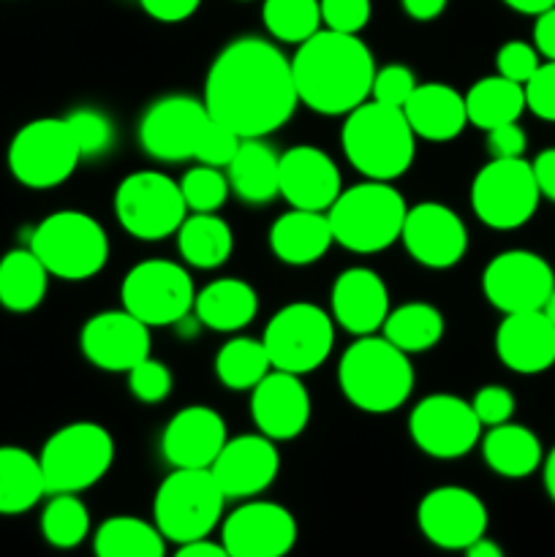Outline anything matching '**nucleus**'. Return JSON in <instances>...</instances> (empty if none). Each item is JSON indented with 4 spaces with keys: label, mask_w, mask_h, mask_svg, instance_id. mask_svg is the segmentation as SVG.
Instances as JSON below:
<instances>
[{
    "label": "nucleus",
    "mask_w": 555,
    "mask_h": 557,
    "mask_svg": "<svg viewBox=\"0 0 555 557\" xmlns=\"http://www.w3.org/2000/svg\"><path fill=\"white\" fill-rule=\"evenodd\" d=\"M139 5L147 16L172 25V22H185L188 16H194L201 0H139Z\"/></svg>",
    "instance_id": "51"
},
{
    "label": "nucleus",
    "mask_w": 555,
    "mask_h": 557,
    "mask_svg": "<svg viewBox=\"0 0 555 557\" xmlns=\"http://www.w3.org/2000/svg\"><path fill=\"white\" fill-rule=\"evenodd\" d=\"M177 248L185 264L196 270H215L232 256L234 234L215 212H194L177 228Z\"/></svg>",
    "instance_id": "34"
},
{
    "label": "nucleus",
    "mask_w": 555,
    "mask_h": 557,
    "mask_svg": "<svg viewBox=\"0 0 555 557\" xmlns=\"http://www.w3.org/2000/svg\"><path fill=\"white\" fill-rule=\"evenodd\" d=\"M47 495L41 462L20 446H0V515L30 511Z\"/></svg>",
    "instance_id": "32"
},
{
    "label": "nucleus",
    "mask_w": 555,
    "mask_h": 557,
    "mask_svg": "<svg viewBox=\"0 0 555 557\" xmlns=\"http://www.w3.org/2000/svg\"><path fill=\"white\" fill-rule=\"evenodd\" d=\"M400 239L408 256L428 270H449L468 250L466 223L455 210L439 201L408 207Z\"/></svg>",
    "instance_id": "19"
},
{
    "label": "nucleus",
    "mask_w": 555,
    "mask_h": 557,
    "mask_svg": "<svg viewBox=\"0 0 555 557\" xmlns=\"http://www.w3.org/2000/svg\"><path fill=\"white\" fill-rule=\"evenodd\" d=\"M417 90V79L414 71L400 63H392L386 69H379L373 76V87H370V101L386 103V107L403 109V103L411 98Z\"/></svg>",
    "instance_id": "45"
},
{
    "label": "nucleus",
    "mask_w": 555,
    "mask_h": 557,
    "mask_svg": "<svg viewBox=\"0 0 555 557\" xmlns=\"http://www.w3.org/2000/svg\"><path fill=\"white\" fill-rule=\"evenodd\" d=\"M522 87H526V109H531L539 120L555 123V60L539 65L536 74Z\"/></svg>",
    "instance_id": "49"
},
{
    "label": "nucleus",
    "mask_w": 555,
    "mask_h": 557,
    "mask_svg": "<svg viewBox=\"0 0 555 557\" xmlns=\"http://www.w3.org/2000/svg\"><path fill=\"white\" fill-rule=\"evenodd\" d=\"M343 397L365 413H392L411 397L414 368L408 354L384 335H365L343 351L337 364Z\"/></svg>",
    "instance_id": "4"
},
{
    "label": "nucleus",
    "mask_w": 555,
    "mask_h": 557,
    "mask_svg": "<svg viewBox=\"0 0 555 557\" xmlns=\"http://www.w3.org/2000/svg\"><path fill=\"white\" fill-rule=\"evenodd\" d=\"M38 462H41L47 495H76L107 476L114 462V441L103 424H65L49 435Z\"/></svg>",
    "instance_id": "8"
},
{
    "label": "nucleus",
    "mask_w": 555,
    "mask_h": 557,
    "mask_svg": "<svg viewBox=\"0 0 555 557\" xmlns=\"http://www.w3.org/2000/svg\"><path fill=\"white\" fill-rule=\"evenodd\" d=\"M446 3H449V0H400L403 11L417 22L439 20V16L444 14Z\"/></svg>",
    "instance_id": "54"
},
{
    "label": "nucleus",
    "mask_w": 555,
    "mask_h": 557,
    "mask_svg": "<svg viewBox=\"0 0 555 557\" xmlns=\"http://www.w3.org/2000/svg\"><path fill=\"white\" fill-rule=\"evenodd\" d=\"M180 190H183V199L188 210L215 212L221 210L232 188H229V177L226 174H221V169L199 163V166L183 174V180H180Z\"/></svg>",
    "instance_id": "41"
},
{
    "label": "nucleus",
    "mask_w": 555,
    "mask_h": 557,
    "mask_svg": "<svg viewBox=\"0 0 555 557\" xmlns=\"http://www.w3.org/2000/svg\"><path fill=\"white\" fill-rule=\"evenodd\" d=\"M484 462L504 479H526L542 466L544 451L536 435L522 424H498L482 438Z\"/></svg>",
    "instance_id": "30"
},
{
    "label": "nucleus",
    "mask_w": 555,
    "mask_h": 557,
    "mask_svg": "<svg viewBox=\"0 0 555 557\" xmlns=\"http://www.w3.org/2000/svg\"><path fill=\"white\" fill-rule=\"evenodd\" d=\"M506 5H509L511 11H520V14H528V16H539L542 11L553 9L555 0H504Z\"/></svg>",
    "instance_id": "56"
},
{
    "label": "nucleus",
    "mask_w": 555,
    "mask_h": 557,
    "mask_svg": "<svg viewBox=\"0 0 555 557\" xmlns=\"http://www.w3.org/2000/svg\"><path fill=\"white\" fill-rule=\"evenodd\" d=\"M542 473H544V490H547L550 500L555 504V446L553 451L542 460Z\"/></svg>",
    "instance_id": "58"
},
{
    "label": "nucleus",
    "mask_w": 555,
    "mask_h": 557,
    "mask_svg": "<svg viewBox=\"0 0 555 557\" xmlns=\"http://www.w3.org/2000/svg\"><path fill=\"white\" fill-rule=\"evenodd\" d=\"M79 348L87 362L107 373H128L150 357V326L128 310H107L82 326Z\"/></svg>",
    "instance_id": "20"
},
{
    "label": "nucleus",
    "mask_w": 555,
    "mask_h": 557,
    "mask_svg": "<svg viewBox=\"0 0 555 557\" xmlns=\"http://www.w3.org/2000/svg\"><path fill=\"white\" fill-rule=\"evenodd\" d=\"M542 313L547 315V319L553 321V324H555V288H553V294H550V297H547V302H544Z\"/></svg>",
    "instance_id": "59"
},
{
    "label": "nucleus",
    "mask_w": 555,
    "mask_h": 557,
    "mask_svg": "<svg viewBox=\"0 0 555 557\" xmlns=\"http://www.w3.org/2000/svg\"><path fill=\"white\" fill-rule=\"evenodd\" d=\"M226 441L221 413L207 406H188L163 428L161 455L172 468H212Z\"/></svg>",
    "instance_id": "24"
},
{
    "label": "nucleus",
    "mask_w": 555,
    "mask_h": 557,
    "mask_svg": "<svg viewBox=\"0 0 555 557\" xmlns=\"http://www.w3.org/2000/svg\"><path fill=\"white\" fill-rule=\"evenodd\" d=\"M272 370L270 357L261 341L254 337H234L223 343L215 357V375L226 389L245 392L254 389L261 379Z\"/></svg>",
    "instance_id": "38"
},
{
    "label": "nucleus",
    "mask_w": 555,
    "mask_h": 557,
    "mask_svg": "<svg viewBox=\"0 0 555 557\" xmlns=\"http://www.w3.org/2000/svg\"><path fill=\"white\" fill-rule=\"evenodd\" d=\"M531 169L533 177H536L539 194H542L544 199L555 201V147L539 152L531 161Z\"/></svg>",
    "instance_id": "52"
},
{
    "label": "nucleus",
    "mask_w": 555,
    "mask_h": 557,
    "mask_svg": "<svg viewBox=\"0 0 555 557\" xmlns=\"http://www.w3.org/2000/svg\"><path fill=\"white\" fill-rule=\"evenodd\" d=\"M250 392V417L264 438L292 441L305 433L310 422V395L299 375L270 370Z\"/></svg>",
    "instance_id": "22"
},
{
    "label": "nucleus",
    "mask_w": 555,
    "mask_h": 557,
    "mask_svg": "<svg viewBox=\"0 0 555 557\" xmlns=\"http://www.w3.org/2000/svg\"><path fill=\"white\" fill-rule=\"evenodd\" d=\"M526 147L528 136L517 123H506L488 131V150L493 158H522Z\"/></svg>",
    "instance_id": "50"
},
{
    "label": "nucleus",
    "mask_w": 555,
    "mask_h": 557,
    "mask_svg": "<svg viewBox=\"0 0 555 557\" xmlns=\"http://www.w3.org/2000/svg\"><path fill=\"white\" fill-rule=\"evenodd\" d=\"M128 389L136 400L152 406V403H161L169 397V392H172V373H169L166 364L147 357L128 370Z\"/></svg>",
    "instance_id": "44"
},
{
    "label": "nucleus",
    "mask_w": 555,
    "mask_h": 557,
    "mask_svg": "<svg viewBox=\"0 0 555 557\" xmlns=\"http://www.w3.org/2000/svg\"><path fill=\"white\" fill-rule=\"evenodd\" d=\"M261 20L272 38L299 47L321 30V5L319 0H264Z\"/></svg>",
    "instance_id": "39"
},
{
    "label": "nucleus",
    "mask_w": 555,
    "mask_h": 557,
    "mask_svg": "<svg viewBox=\"0 0 555 557\" xmlns=\"http://www.w3.org/2000/svg\"><path fill=\"white\" fill-rule=\"evenodd\" d=\"M292 74L299 103L335 117L368 101L375 63L362 38L324 27L299 44Z\"/></svg>",
    "instance_id": "2"
},
{
    "label": "nucleus",
    "mask_w": 555,
    "mask_h": 557,
    "mask_svg": "<svg viewBox=\"0 0 555 557\" xmlns=\"http://www.w3.org/2000/svg\"><path fill=\"white\" fill-rule=\"evenodd\" d=\"M406 212V201L390 183L368 180L341 190L326 221L337 245L351 253H379L400 239Z\"/></svg>",
    "instance_id": "5"
},
{
    "label": "nucleus",
    "mask_w": 555,
    "mask_h": 557,
    "mask_svg": "<svg viewBox=\"0 0 555 557\" xmlns=\"http://www.w3.org/2000/svg\"><path fill=\"white\" fill-rule=\"evenodd\" d=\"M348 163L368 180L392 183L411 169L417 136L403 109L365 101L346 114L341 131Z\"/></svg>",
    "instance_id": "3"
},
{
    "label": "nucleus",
    "mask_w": 555,
    "mask_h": 557,
    "mask_svg": "<svg viewBox=\"0 0 555 557\" xmlns=\"http://www.w3.org/2000/svg\"><path fill=\"white\" fill-rule=\"evenodd\" d=\"M259 313V294L239 277L212 281L196 294L194 315L201 326L215 332L245 330Z\"/></svg>",
    "instance_id": "29"
},
{
    "label": "nucleus",
    "mask_w": 555,
    "mask_h": 557,
    "mask_svg": "<svg viewBox=\"0 0 555 557\" xmlns=\"http://www.w3.org/2000/svg\"><path fill=\"white\" fill-rule=\"evenodd\" d=\"M319 5L326 30L351 33V36H357L373 14L370 0H319Z\"/></svg>",
    "instance_id": "46"
},
{
    "label": "nucleus",
    "mask_w": 555,
    "mask_h": 557,
    "mask_svg": "<svg viewBox=\"0 0 555 557\" xmlns=\"http://www.w3.org/2000/svg\"><path fill=\"white\" fill-rule=\"evenodd\" d=\"M381 332L400 351L422 354L444 337V315L428 302H408L390 310Z\"/></svg>",
    "instance_id": "37"
},
{
    "label": "nucleus",
    "mask_w": 555,
    "mask_h": 557,
    "mask_svg": "<svg viewBox=\"0 0 555 557\" xmlns=\"http://www.w3.org/2000/svg\"><path fill=\"white\" fill-rule=\"evenodd\" d=\"M120 299L123 308L141 324L172 326L190 315L196 288L185 267L166 259H147L125 275Z\"/></svg>",
    "instance_id": "13"
},
{
    "label": "nucleus",
    "mask_w": 555,
    "mask_h": 557,
    "mask_svg": "<svg viewBox=\"0 0 555 557\" xmlns=\"http://www.w3.org/2000/svg\"><path fill=\"white\" fill-rule=\"evenodd\" d=\"M96 557H166V539L156 522L139 517H109L92 539Z\"/></svg>",
    "instance_id": "36"
},
{
    "label": "nucleus",
    "mask_w": 555,
    "mask_h": 557,
    "mask_svg": "<svg viewBox=\"0 0 555 557\" xmlns=\"http://www.w3.org/2000/svg\"><path fill=\"white\" fill-rule=\"evenodd\" d=\"M533 47L544 60H555V5L542 11L533 25Z\"/></svg>",
    "instance_id": "53"
},
{
    "label": "nucleus",
    "mask_w": 555,
    "mask_h": 557,
    "mask_svg": "<svg viewBox=\"0 0 555 557\" xmlns=\"http://www.w3.org/2000/svg\"><path fill=\"white\" fill-rule=\"evenodd\" d=\"M555 288V272L531 250L498 253L482 272V292L501 313H531L542 310Z\"/></svg>",
    "instance_id": "15"
},
{
    "label": "nucleus",
    "mask_w": 555,
    "mask_h": 557,
    "mask_svg": "<svg viewBox=\"0 0 555 557\" xmlns=\"http://www.w3.org/2000/svg\"><path fill=\"white\" fill-rule=\"evenodd\" d=\"M71 134H74L76 145H79L82 158L101 156L109 145H112V123L107 114L96 112V109H76L65 117Z\"/></svg>",
    "instance_id": "43"
},
{
    "label": "nucleus",
    "mask_w": 555,
    "mask_h": 557,
    "mask_svg": "<svg viewBox=\"0 0 555 557\" xmlns=\"http://www.w3.org/2000/svg\"><path fill=\"white\" fill-rule=\"evenodd\" d=\"M239 145H243V136L234 134L229 125L218 123V120H207L205 128H201L199 141H196L194 158L205 166L226 169L232 163V158L237 156Z\"/></svg>",
    "instance_id": "42"
},
{
    "label": "nucleus",
    "mask_w": 555,
    "mask_h": 557,
    "mask_svg": "<svg viewBox=\"0 0 555 557\" xmlns=\"http://www.w3.org/2000/svg\"><path fill=\"white\" fill-rule=\"evenodd\" d=\"M539 185L526 158H493L471 183V207L479 221L498 232L526 226L536 212Z\"/></svg>",
    "instance_id": "11"
},
{
    "label": "nucleus",
    "mask_w": 555,
    "mask_h": 557,
    "mask_svg": "<svg viewBox=\"0 0 555 557\" xmlns=\"http://www.w3.org/2000/svg\"><path fill=\"white\" fill-rule=\"evenodd\" d=\"M82 152L65 117H38L22 125L9 145V169L33 190L63 185L79 166Z\"/></svg>",
    "instance_id": "9"
},
{
    "label": "nucleus",
    "mask_w": 555,
    "mask_h": 557,
    "mask_svg": "<svg viewBox=\"0 0 555 557\" xmlns=\"http://www.w3.org/2000/svg\"><path fill=\"white\" fill-rule=\"evenodd\" d=\"M30 250L49 275L60 281H90L107 267L109 237L87 212L60 210L33 228Z\"/></svg>",
    "instance_id": "7"
},
{
    "label": "nucleus",
    "mask_w": 555,
    "mask_h": 557,
    "mask_svg": "<svg viewBox=\"0 0 555 557\" xmlns=\"http://www.w3.org/2000/svg\"><path fill=\"white\" fill-rule=\"evenodd\" d=\"M205 109L243 139H264L283 128L297 109L292 60L256 36L226 44L205 82Z\"/></svg>",
    "instance_id": "1"
},
{
    "label": "nucleus",
    "mask_w": 555,
    "mask_h": 557,
    "mask_svg": "<svg viewBox=\"0 0 555 557\" xmlns=\"http://www.w3.org/2000/svg\"><path fill=\"white\" fill-rule=\"evenodd\" d=\"M210 471L226 500H245L264 493L275 482L281 471V457H278L275 441L264 438L261 433L239 435V438L226 441Z\"/></svg>",
    "instance_id": "23"
},
{
    "label": "nucleus",
    "mask_w": 555,
    "mask_h": 557,
    "mask_svg": "<svg viewBox=\"0 0 555 557\" xmlns=\"http://www.w3.org/2000/svg\"><path fill=\"white\" fill-rule=\"evenodd\" d=\"M180 183L161 172H134L114 190V215L120 226L136 239H156L177 234L188 215Z\"/></svg>",
    "instance_id": "12"
},
{
    "label": "nucleus",
    "mask_w": 555,
    "mask_h": 557,
    "mask_svg": "<svg viewBox=\"0 0 555 557\" xmlns=\"http://www.w3.org/2000/svg\"><path fill=\"white\" fill-rule=\"evenodd\" d=\"M332 243L335 237H332L326 212L292 210L270 226V248L283 264H313L332 248Z\"/></svg>",
    "instance_id": "28"
},
{
    "label": "nucleus",
    "mask_w": 555,
    "mask_h": 557,
    "mask_svg": "<svg viewBox=\"0 0 555 557\" xmlns=\"http://www.w3.org/2000/svg\"><path fill=\"white\" fill-rule=\"evenodd\" d=\"M468 123L482 131H493L498 125L517 123L526 112V87L504 79L501 74L484 76L466 92Z\"/></svg>",
    "instance_id": "35"
},
{
    "label": "nucleus",
    "mask_w": 555,
    "mask_h": 557,
    "mask_svg": "<svg viewBox=\"0 0 555 557\" xmlns=\"http://www.w3.org/2000/svg\"><path fill=\"white\" fill-rule=\"evenodd\" d=\"M221 544L229 557H286L297 544V520L286 506L248 500L223 520Z\"/></svg>",
    "instance_id": "16"
},
{
    "label": "nucleus",
    "mask_w": 555,
    "mask_h": 557,
    "mask_svg": "<svg viewBox=\"0 0 555 557\" xmlns=\"http://www.w3.org/2000/svg\"><path fill=\"white\" fill-rule=\"evenodd\" d=\"M210 120L205 101L190 96H166L152 103L139 123V145L163 163L188 161L196 152L201 128Z\"/></svg>",
    "instance_id": "18"
},
{
    "label": "nucleus",
    "mask_w": 555,
    "mask_h": 557,
    "mask_svg": "<svg viewBox=\"0 0 555 557\" xmlns=\"http://www.w3.org/2000/svg\"><path fill=\"white\" fill-rule=\"evenodd\" d=\"M174 557H229V553L223 544L210 542V539H199V542L180 544Z\"/></svg>",
    "instance_id": "55"
},
{
    "label": "nucleus",
    "mask_w": 555,
    "mask_h": 557,
    "mask_svg": "<svg viewBox=\"0 0 555 557\" xmlns=\"http://www.w3.org/2000/svg\"><path fill=\"white\" fill-rule=\"evenodd\" d=\"M422 536L441 549H466L488 533V506L466 487H435L417 509Z\"/></svg>",
    "instance_id": "17"
},
{
    "label": "nucleus",
    "mask_w": 555,
    "mask_h": 557,
    "mask_svg": "<svg viewBox=\"0 0 555 557\" xmlns=\"http://www.w3.org/2000/svg\"><path fill=\"white\" fill-rule=\"evenodd\" d=\"M482 422L471 403L455 395H430L408 417V433L419 451L435 460L466 457L482 441Z\"/></svg>",
    "instance_id": "14"
},
{
    "label": "nucleus",
    "mask_w": 555,
    "mask_h": 557,
    "mask_svg": "<svg viewBox=\"0 0 555 557\" xmlns=\"http://www.w3.org/2000/svg\"><path fill=\"white\" fill-rule=\"evenodd\" d=\"M332 319L351 335H373L390 315V292L373 270L351 267L332 286Z\"/></svg>",
    "instance_id": "26"
},
{
    "label": "nucleus",
    "mask_w": 555,
    "mask_h": 557,
    "mask_svg": "<svg viewBox=\"0 0 555 557\" xmlns=\"http://www.w3.org/2000/svg\"><path fill=\"white\" fill-rule=\"evenodd\" d=\"M49 272L30 248L9 250L0 259V305L11 313H30L47 297Z\"/></svg>",
    "instance_id": "33"
},
{
    "label": "nucleus",
    "mask_w": 555,
    "mask_h": 557,
    "mask_svg": "<svg viewBox=\"0 0 555 557\" xmlns=\"http://www.w3.org/2000/svg\"><path fill=\"white\" fill-rule=\"evenodd\" d=\"M41 533L54 549L79 547L90 533V511L76 495H52L41 511Z\"/></svg>",
    "instance_id": "40"
},
{
    "label": "nucleus",
    "mask_w": 555,
    "mask_h": 557,
    "mask_svg": "<svg viewBox=\"0 0 555 557\" xmlns=\"http://www.w3.org/2000/svg\"><path fill=\"white\" fill-rule=\"evenodd\" d=\"M278 156L261 139H243L237 156L226 166L229 188L248 205H267L278 196Z\"/></svg>",
    "instance_id": "31"
},
{
    "label": "nucleus",
    "mask_w": 555,
    "mask_h": 557,
    "mask_svg": "<svg viewBox=\"0 0 555 557\" xmlns=\"http://www.w3.org/2000/svg\"><path fill=\"white\" fill-rule=\"evenodd\" d=\"M278 194L294 210L326 212L341 196V172L319 147H292L278 161Z\"/></svg>",
    "instance_id": "21"
},
{
    "label": "nucleus",
    "mask_w": 555,
    "mask_h": 557,
    "mask_svg": "<svg viewBox=\"0 0 555 557\" xmlns=\"http://www.w3.org/2000/svg\"><path fill=\"white\" fill-rule=\"evenodd\" d=\"M261 343H264L272 370L305 375L324 364L332 354L335 326L319 305L292 302L272 315Z\"/></svg>",
    "instance_id": "10"
},
{
    "label": "nucleus",
    "mask_w": 555,
    "mask_h": 557,
    "mask_svg": "<svg viewBox=\"0 0 555 557\" xmlns=\"http://www.w3.org/2000/svg\"><path fill=\"white\" fill-rule=\"evenodd\" d=\"M471 408L479 422H482V428H498V424L509 422L511 413H515V395L506 386H482L473 395Z\"/></svg>",
    "instance_id": "48"
},
{
    "label": "nucleus",
    "mask_w": 555,
    "mask_h": 557,
    "mask_svg": "<svg viewBox=\"0 0 555 557\" xmlns=\"http://www.w3.org/2000/svg\"><path fill=\"white\" fill-rule=\"evenodd\" d=\"M539 58H542V54L536 52L533 44L506 41L504 47L498 49V54H495V69H498V74L504 76V79L517 82V85H526V82L536 74L539 65H542V60Z\"/></svg>",
    "instance_id": "47"
},
{
    "label": "nucleus",
    "mask_w": 555,
    "mask_h": 557,
    "mask_svg": "<svg viewBox=\"0 0 555 557\" xmlns=\"http://www.w3.org/2000/svg\"><path fill=\"white\" fill-rule=\"evenodd\" d=\"M462 553H466V557H504V549L484 536L479 539V542H473L471 547L462 549Z\"/></svg>",
    "instance_id": "57"
},
{
    "label": "nucleus",
    "mask_w": 555,
    "mask_h": 557,
    "mask_svg": "<svg viewBox=\"0 0 555 557\" xmlns=\"http://www.w3.org/2000/svg\"><path fill=\"white\" fill-rule=\"evenodd\" d=\"M495 354L511 373H544L555 364V324L542 310L504 315L495 332Z\"/></svg>",
    "instance_id": "25"
},
{
    "label": "nucleus",
    "mask_w": 555,
    "mask_h": 557,
    "mask_svg": "<svg viewBox=\"0 0 555 557\" xmlns=\"http://www.w3.org/2000/svg\"><path fill=\"white\" fill-rule=\"evenodd\" d=\"M226 495L210 468H174L152 500V520L161 536L174 544L207 539L218 528Z\"/></svg>",
    "instance_id": "6"
},
{
    "label": "nucleus",
    "mask_w": 555,
    "mask_h": 557,
    "mask_svg": "<svg viewBox=\"0 0 555 557\" xmlns=\"http://www.w3.org/2000/svg\"><path fill=\"white\" fill-rule=\"evenodd\" d=\"M403 114H406L414 136L428 141L457 139L468 125L466 98L441 82L417 85L411 98L403 103Z\"/></svg>",
    "instance_id": "27"
}]
</instances>
